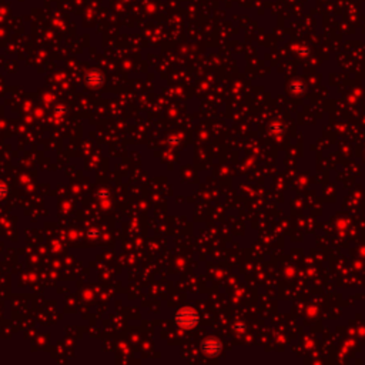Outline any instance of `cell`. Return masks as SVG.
I'll return each instance as SVG.
<instances>
[{
	"instance_id": "cell-2",
	"label": "cell",
	"mask_w": 365,
	"mask_h": 365,
	"mask_svg": "<svg viewBox=\"0 0 365 365\" xmlns=\"http://www.w3.org/2000/svg\"><path fill=\"white\" fill-rule=\"evenodd\" d=\"M214 347H220V345L216 344V341H213V340H207V341H204V344H203V349L206 351L207 354H210V355L219 351V348H214Z\"/></svg>"
},
{
	"instance_id": "cell-3",
	"label": "cell",
	"mask_w": 365,
	"mask_h": 365,
	"mask_svg": "<svg viewBox=\"0 0 365 365\" xmlns=\"http://www.w3.org/2000/svg\"><path fill=\"white\" fill-rule=\"evenodd\" d=\"M7 194V187L3 181H0V198H3Z\"/></svg>"
},
{
	"instance_id": "cell-1",
	"label": "cell",
	"mask_w": 365,
	"mask_h": 365,
	"mask_svg": "<svg viewBox=\"0 0 365 365\" xmlns=\"http://www.w3.org/2000/svg\"><path fill=\"white\" fill-rule=\"evenodd\" d=\"M198 317L195 311L190 307H183L175 313V324L181 328H193L195 327Z\"/></svg>"
}]
</instances>
